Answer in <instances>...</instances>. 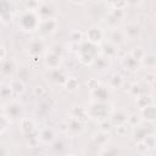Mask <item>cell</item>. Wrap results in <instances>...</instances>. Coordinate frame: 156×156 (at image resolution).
<instances>
[{
  "mask_svg": "<svg viewBox=\"0 0 156 156\" xmlns=\"http://www.w3.org/2000/svg\"><path fill=\"white\" fill-rule=\"evenodd\" d=\"M39 23H40V17L38 16V13L35 11L27 10L21 15L18 26L26 32H34L38 29Z\"/></svg>",
  "mask_w": 156,
  "mask_h": 156,
  "instance_id": "obj_1",
  "label": "cell"
},
{
  "mask_svg": "<svg viewBox=\"0 0 156 156\" xmlns=\"http://www.w3.org/2000/svg\"><path fill=\"white\" fill-rule=\"evenodd\" d=\"M57 27V22L55 21V18H48V20H40V23L38 26V33L41 37H46L50 35L55 32Z\"/></svg>",
  "mask_w": 156,
  "mask_h": 156,
  "instance_id": "obj_2",
  "label": "cell"
},
{
  "mask_svg": "<svg viewBox=\"0 0 156 156\" xmlns=\"http://www.w3.org/2000/svg\"><path fill=\"white\" fill-rule=\"evenodd\" d=\"M4 111H5L6 117H10V118H20V116L23 112V105L20 104L18 101H10L9 104H6Z\"/></svg>",
  "mask_w": 156,
  "mask_h": 156,
  "instance_id": "obj_3",
  "label": "cell"
},
{
  "mask_svg": "<svg viewBox=\"0 0 156 156\" xmlns=\"http://www.w3.org/2000/svg\"><path fill=\"white\" fill-rule=\"evenodd\" d=\"M61 61H62L61 54H58V52L55 51V50L48 51L46 55H45V58H44V62H45L46 67H49V69H51V68H57V67L60 66Z\"/></svg>",
  "mask_w": 156,
  "mask_h": 156,
  "instance_id": "obj_4",
  "label": "cell"
},
{
  "mask_svg": "<svg viewBox=\"0 0 156 156\" xmlns=\"http://www.w3.org/2000/svg\"><path fill=\"white\" fill-rule=\"evenodd\" d=\"M87 38L89 43L99 44L104 39V30L98 26H93L87 30Z\"/></svg>",
  "mask_w": 156,
  "mask_h": 156,
  "instance_id": "obj_5",
  "label": "cell"
},
{
  "mask_svg": "<svg viewBox=\"0 0 156 156\" xmlns=\"http://www.w3.org/2000/svg\"><path fill=\"white\" fill-rule=\"evenodd\" d=\"M55 140V132L52 128H43L40 129V132L38 133V141L43 143V144H51Z\"/></svg>",
  "mask_w": 156,
  "mask_h": 156,
  "instance_id": "obj_6",
  "label": "cell"
},
{
  "mask_svg": "<svg viewBox=\"0 0 156 156\" xmlns=\"http://www.w3.org/2000/svg\"><path fill=\"white\" fill-rule=\"evenodd\" d=\"M54 7L49 4H43V5H39L38 7V16L40 17V20H48V18H52V15H54Z\"/></svg>",
  "mask_w": 156,
  "mask_h": 156,
  "instance_id": "obj_7",
  "label": "cell"
},
{
  "mask_svg": "<svg viewBox=\"0 0 156 156\" xmlns=\"http://www.w3.org/2000/svg\"><path fill=\"white\" fill-rule=\"evenodd\" d=\"M44 49V44L41 41V39H35V40H32L28 45V51L32 56H39L41 54Z\"/></svg>",
  "mask_w": 156,
  "mask_h": 156,
  "instance_id": "obj_8",
  "label": "cell"
},
{
  "mask_svg": "<svg viewBox=\"0 0 156 156\" xmlns=\"http://www.w3.org/2000/svg\"><path fill=\"white\" fill-rule=\"evenodd\" d=\"M91 94L96 100H99V102H105L108 99V93L105 87H96L94 90H91Z\"/></svg>",
  "mask_w": 156,
  "mask_h": 156,
  "instance_id": "obj_9",
  "label": "cell"
},
{
  "mask_svg": "<svg viewBox=\"0 0 156 156\" xmlns=\"http://www.w3.org/2000/svg\"><path fill=\"white\" fill-rule=\"evenodd\" d=\"M141 115H143V117L147 122H151L152 123L155 121V107H154V105L151 104V105L141 108Z\"/></svg>",
  "mask_w": 156,
  "mask_h": 156,
  "instance_id": "obj_10",
  "label": "cell"
},
{
  "mask_svg": "<svg viewBox=\"0 0 156 156\" xmlns=\"http://www.w3.org/2000/svg\"><path fill=\"white\" fill-rule=\"evenodd\" d=\"M126 37L129 38V39H135L140 35V27L136 26V24H129L124 32Z\"/></svg>",
  "mask_w": 156,
  "mask_h": 156,
  "instance_id": "obj_11",
  "label": "cell"
},
{
  "mask_svg": "<svg viewBox=\"0 0 156 156\" xmlns=\"http://www.w3.org/2000/svg\"><path fill=\"white\" fill-rule=\"evenodd\" d=\"M21 130L24 134H30L34 130V123L29 118H22L21 121Z\"/></svg>",
  "mask_w": 156,
  "mask_h": 156,
  "instance_id": "obj_12",
  "label": "cell"
},
{
  "mask_svg": "<svg viewBox=\"0 0 156 156\" xmlns=\"http://www.w3.org/2000/svg\"><path fill=\"white\" fill-rule=\"evenodd\" d=\"M127 115L123 112V111H117L115 115H113V117L111 118L112 121V124H115V126H121V124H123V123H126L127 122Z\"/></svg>",
  "mask_w": 156,
  "mask_h": 156,
  "instance_id": "obj_13",
  "label": "cell"
},
{
  "mask_svg": "<svg viewBox=\"0 0 156 156\" xmlns=\"http://www.w3.org/2000/svg\"><path fill=\"white\" fill-rule=\"evenodd\" d=\"M123 65L126 66V68H128V69H130V71L138 69V60L134 58L132 55L126 56V57L123 58Z\"/></svg>",
  "mask_w": 156,
  "mask_h": 156,
  "instance_id": "obj_14",
  "label": "cell"
},
{
  "mask_svg": "<svg viewBox=\"0 0 156 156\" xmlns=\"http://www.w3.org/2000/svg\"><path fill=\"white\" fill-rule=\"evenodd\" d=\"M10 87L12 89V93H15V94H21V93L24 91V84H23V82L21 79H13V80H11Z\"/></svg>",
  "mask_w": 156,
  "mask_h": 156,
  "instance_id": "obj_15",
  "label": "cell"
},
{
  "mask_svg": "<svg viewBox=\"0 0 156 156\" xmlns=\"http://www.w3.org/2000/svg\"><path fill=\"white\" fill-rule=\"evenodd\" d=\"M140 61H141V63H143L144 66H146L147 68H154V67H155V62H156L155 55H154V54H146V52H145V55L143 56V58H141Z\"/></svg>",
  "mask_w": 156,
  "mask_h": 156,
  "instance_id": "obj_16",
  "label": "cell"
},
{
  "mask_svg": "<svg viewBox=\"0 0 156 156\" xmlns=\"http://www.w3.org/2000/svg\"><path fill=\"white\" fill-rule=\"evenodd\" d=\"M67 130L74 132V133H79L82 130V122L76 119V118H72L69 121V123H67Z\"/></svg>",
  "mask_w": 156,
  "mask_h": 156,
  "instance_id": "obj_17",
  "label": "cell"
},
{
  "mask_svg": "<svg viewBox=\"0 0 156 156\" xmlns=\"http://www.w3.org/2000/svg\"><path fill=\"white\" fill-rule=\"evenodd\" d=\"M13 68H15V66H13L12 61L6 60V61H2V63H1V68H0V69H1V73H2V74H5V76H10V74L12 73Z\"/></svg>",
  "mask_w": 156,
  "mask_h": 156,
  "instance_id": "obj_18",
  "label": "cell"
},
{
  "mask_svg": "<svg viewBox=\"0 0 156 156\" xmlns=\"http://www.w3.org/2000/svg\"><path fill=\"white\" fill-rule=\"evenodd\" d=\"M79 60H80V62H83L84 65H91V63L94 62V56H93L91 54H88V52L80 51Z\"/></svg>",
  "mask_w": 156,
  "mask_h": 156,
  "instance_id": "obj_19",
  "label": "cell"
},
{
  "mask_svg": "<svg viewBox=\"0 0 156 156\" xmlns=\"http://www.w3.org/2000/svg\"><path fill=\"white\" fill-rule=\"evenodd\" d=\"M65 87H66L67 90L73 91V90H76V89L78 88V82H77L76 78H66V80H65Z\"/></svg>",
  "mask_w": 156,
  "mask_h": 156,
  "instance_id": "obj_20",
  "label": "cell"
},
{
  "mask_svg": "<svg viewBox=\"0 0 156 156\" xmlns=\"http://www.w3.org/2000/svg\"><path fill=\"white\" fill-rule=\"evenodd\" d=\"M123 84V78L119 74H113L112 78L110 79V85L112 88H119Z\"/></svg>",
  "mask_w": 156,
  "mask_h": 156,
  "instance_id": "obj_21",
  "label": "cell"
},
{
  "mask_svg": "<svg viewBox=\"0 0 156 156\" xmlns=\"http://www.w3.org/2000/svg\"><path fill=\"white\" fill-rule=\"evenodd\" d=\"M11 94H12V89L10 85L0 87V98H10Z\"/></svg>",
  "mask_w": 156,
  "mask_h": 156,
  "instance_id": "obj_22",
  "label": "cell"
},
{
  "mask_svg": "<svg viewBox=\"0 0 156 156\" xmlns=\"http://www.w3.org/2000/svg\"><path fill=\"white\" fill-rule=\"evenodd\" d=\"M134 58H136L138 61H140L141 58H143V56L145 55V51L141 49V48H135L133 51H132V54H130Z\"/></svg>",
  "mask_w": 156,
  "mask_h": 156,
  "instance_id": "obj_23",
  "label": "cell"
},
{
  "mask_svg": "<svg viewBox=\"0 0 156 156\" xmlns=\"http://www.w3.org/2000/svg\"><path fill=\"white\" fill-rule=\"evenodd\" d=\"M7 128V117L0 116V134H2Z\"/></svg>",
  "mask_w": 156,
  "mask_h": 156,
  "instance_id": "obj_24",
  "label": "cell"
},
{
  "mask_svg": "<svg viewBox=\"0 0 156 156\" xmlns=\"http://www.w3.org/2000/svg\"><path fill=\"white\" fill-rule=\"evenodd\" d=\"M127 5H132V6H135V5H139L141 2V0H126Z\"/></svg>",
  "mask_w": 156,
  "mask_h": 156,
  "instance_id": "obj_25",
  "label": "cell"
},
{
  "mask_svg": "<svg viewBox=\"0 0 156 156\" xmlns=\"http://www.w3.org/2000/svg\"><path fill=\"white\" fill-rule=\"evenodd\" d=\"M5 55H6V51H5V48L0 45V60H2V58L5 57Z\"/></svg>",
  "mask_w": 156,
  "mask_h": 156,
  "instance_id": "obj_26",
  "label": "cell"
},
{
  "mask_svg": "<svg viewBox=\"0 0 156 156\" xmlns=\"http://www.w3.org/2000/svg\"><path fill=\"white\" fill-rule=\"evenodd\" d=\"M71 2H73V4H76V5H82V4H84L87 0H69Z\"/></svg>",
  "mask_w": 156,
  "mask_h": 156,
  "instance_id": "obj_27",
  "label": "cell"
},
{
  "mask_svg": "<svg viewBox=\"0 0 156 156\" xmlns=\"http://www.w3.org/2000/svg\"><path fill=\"white\" fill-rule=\"evenodd\" d=\"M0 27H1V26H0ZM0 30H1V29H0Z\"/></svg>",
  "mask_w": 156,
  "mask_h": 156,
  "instance_id": "obj_28",
  "label": "cell"
}]
</instances>
